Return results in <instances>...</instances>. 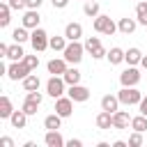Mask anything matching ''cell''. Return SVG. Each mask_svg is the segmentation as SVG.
Returning a JSON list of instances; mask_svg holds the SVG:
<instances>
[{
  "mask_svg": "<svg viewBox=\"0 0 147 147\" xmlns=\"http://www.w3.org/2000/svg\"><path fill=\"white\" fill-rule=\"evenodd\" d=\"M92 28H94V32H99V34H106V37H113V34L117 32V23H115L110 16H106V14H99V16L94 18Z\"/></svg>",
  "mask_w": 147,
  "mask_h": 147,
  "instance_id": "obj_1",
  "label": "cell"
},
{
  "mask_svg": "<svg viewBox=\"0 0 147 147\" xmlns=\"http://www.w3.org/2000/svg\"><path fill=\"white\" fill-rule=\"evenodd\" d=\"M83 53H85V44H80V41H69L67 48L62 51V57H64L69 64H78V62L83 60Z\"/></svg>",
  "mask_w": 147,
  "mask_h": 147,
  "instance_id": "obj_2",
  "label": "cell"
},
{
  "mask_svg": "<svg viewBox=\"0 0 147 147\" xmlns=\"http://www.w3.org/2000/svg\"><path fill=\"white\" fill-rule=\"evenodd\" d=\"M48 41H51V37H48V32L44 28H34L30 32V44H32L34 53H44L48 48Z\"/></svg>",
  "mask_w": 147,
  "mask_h": 147,
  "instance_id": "obj_3",
  "label": "cell"
},
{
  "mask_svg": "<svg viewBox=\"0 0 147 147\" xmlns=\"http://www.w3.org/2000/svg\"><path fill=\"white\" fill-rule=\"evenodd\" d=\"M117 99L122 106H138L142 99V92H138V87H122L117 92Z\"/></svg>",
  "mask_w": 147,
  "mask_h": 147,
  "instance_id": "obj_4",
  "label": "cell"
},
{
  "mask_svg": "<svg viewBox=\"0 0 147 147\" xmlns=\"http://www.w3.org/2000/svg\"><path fill=\"white\" fill-rule=\"evenodd\" d=\"M85 53H90L92 60H101V57L108 55V51L103 48V44H101L99 37H87L85 39Z\"/></svg>",
  "mask_w": 147,
  "mask_h": 147,
  "instance_id": "obj_5",
  "label": "cell"
},
{
  "mask_svg": "<svg viewBox=\"0 0 147 147\" xmlns=\"http://www.w3.org/2000/svg\"><path fill=\"white\" fill-rule=\"evenodd\" d=\"M64 90H67V83H64L62 76H51V78L46 80V94H48V96L57 99V96L64 94Z\"/></svg>",
  "mask_w": 147,
  "mask_h": 147,
  "instance_id": "obj_6",
  "label": "cell"
},
{
  "mask_svg": "<svg viewBox=\"0 0 147 147\" xmlns=\"http://www.w3.org/2000/svg\"><path fill=\"white\" fill-rule=\"evenodd\" d=\"M28 74H32V69L21 60V62H11L9 67H7V78L9 80H23Z\"/></svg>",
  "mask_w": 147,
  "mask_h": 147,
  "instance_id": "obj_7",
  "label": "cell"
},
{
  "mask_svg": "<svg viewBox=\"0 0 147 147\" xmlns=\"http://www.w3.org/2000/svg\"><path fill=\"white\" fill-rule=\"evenodd\" d=\"M138 83H140V71L129 64V67L119 74V85H122V87H136Z\"/></svg>",
  "mask_w": 147,
  "mask_h": 147,
  "instance_id": "obj_8",
  "label": "cell"
},
{
  "mask_svg": "<svg viewBox=\"0 0 147 147\" xmlns=\"http://www.w3.org/2000/svg\"><path fill=\"white\" fill-rule=\"evenodd\" d=\"M74 103H76V101H74L69 94H67V96L62 94V96L55 99V113L62 115V117H71V115H74Z\"/></svg>",
  "mask_w": 147,
  "mask_h": 147,
  "instance_id": "obj_9",
  "label": "cell"
},
{
  "mask_svg": "<svg viewBox=\"0 0 147 147\" xmlns=\"http://www.w3.org/2000/svg\"><path fill=\"white\" fill-rule=\"evenodd\" d=\"M46 69H48L51 76H64V71L69 69V62L64 57H53V60H48Z\"/></svg>",
  "mask_w": 147,
  "mask_h": 147,
  "instance_id": "obj_10",
  "label": "cell"
},
{
  "mask_svg": "<svg viewBox=\"0 0 147 147\" xmlns=\"http://www.w3.org/2000/svg\"><path fill=\"white\" fill-rule=\"evenodd\" d=\"M67 94L76 101V103H85L87 99H90V90L85 87V85H69V90H67Z\"/></svg>",
  "mask_w": 147,
  "mask_h": 147,
  "instance_id": "obj_11",
  "label": "cell"
},
{
  "mask_svg": "<svg viewBox=\"0 0 147 147\" xmlns=\"http://www.w3.org/2000/svg\"><path fill=\"white\" fill-rule=\"evenodd\" d=\"M39 21H41L39 9H25V14L21 18V25H25L28 30H34V28H39Z\"/></svg>",
  "mask_w": 147,
  "mask_h": 147,
  "instance_id": "obj_12",
  "label": "cell"
},
{
  "mask_svg": "<svg viewBox=\"0 0 147 147\" xmlns=\"http://www.w3.org/2000/svg\"><path fill=\"white\" fill-rule=\"evenodd\" d=\"M131 126V115L126 110H115L113 113V129H129Z\"/></svg>",
  "mask_w": 147,
  "mask_h": 147,
  "instance_id": "obj_13",
  "label": "cell"
},
{
  "mask_svg": "<svg viewBox=\"0 0 147 147\" xmlns=\"http://www.w3.org/2000/svg\"><path fill=\"white\" fill-rule=\"evenodd\" d=\"M44 142H46V147H64V145H67V140L62 138V133H60L57 129H53V131H46V136H44Z\"/></svg>",
  "mask_w": 147,
  "mask_h": 147,
  "instance_id": "obj_14",
  "label": "cell"
},
{
  "mask_svg": "<svg viewBox=\"0 0 147 147\" xmlns=\"http://www.w3.org/2000/svg\"><path fill=\"white\" fill-rule=\"evenodd\" d=\"M64 37H67L69 41H80V37H83V25H80V23H67V25H64Z\"/></svg>",
  "mask_w": 147,
  "mask_h": 147,
  "instance_id": "obj_15",
  "label": "cell"
},
{
  "mask_svg": "<svg viewBox=\"0 0 147 147\" xmlns=\"http://www.w3.org/2000/svg\"><path fill=\"white\" fill-rule=\"evenodd\" d=\"M119 99H117V94H106V96H101V110H108V113H115V110H119Z\"/></svg>",
  "mask_w": 147,
  "mask_h": 147,
  "instance_id": "obj_16",
  "label": "cell"
},
{
  "mask_svg": "<svg viewBox=\"0 0 147 147\" xmlns=\"http://www.w3.org/2000/svg\"><path fill=\"white\" fill-rule=\"evenodd\" d=\"M25 57V51H23V44H18V41H14L11 46H9V51H7V60L9 62H21Z\"/></svg>",
  "mask_w": 147,
  "mask_h": 147,
  "instance_id": "obj_17",
  "label": "cell"
},
{
  "mask_svg": "<svg viewBox=\"0 0 147 147\" xmlns=\"http://www.w3.org/2000/svg\"><path fill=\"white\" fill-rule=\"evenodd\" d=\"M28 117H30V115H28V113L21 108V110H14V113H11L9 122H11V126H14V129H25V124H28Z\"/></svg>",
  "mask_w": 147,
  "mask_h": 147,
  "instance_id": "obj_18",
  "label": "cell"
},
{
  "mask_svg": "<svg viewBox=\"0 0 147 147\" xmlns=\"http://www.w3.org/2000/svg\"><path fill=\"white\" fill-rule=\"evenodd\" d=\"M140 60H142V51H140V48L131 46L129 51H124V62H126V64L136 67V64H140Z\"/></svg>",
  "mask_w": 147,
  "mask_h": 147,
  "instance_id": "obj_19",
  "label": "cell"
},
{
  "mask_svg": "<svg viewBox=\"0 0 147 147\" xmlns=\"http://www.w3.org/2000/svg\"><path fill=\"white\" fill-rule=\"evenodd\" d=\"M136 28H138V21L136 18H119V23H117V30L122 32V34H131V32H136Z\"/></svg>",
  "mask_w": 147,
  "mask_h": 147,
  "instance_id": "obj_20",
  "label": "cell"
},
{
  "mask_svg": "<svg viewBox=\"0 0 147 147\" xmlns=\"http://www.w3.org/2000/svg\"><path fill=\"white\" fill-rule=\"evenodd\" d=\"M21 85H23V90H25V92H34V90H39L41 80H39V76H37V74H28V76L21 80Z\"/></svg>",
  "mask_w": 147,
  "mask_h": 147,
  "instance_id": "obj_21",
  "label": "cell"
},
{
  "mask_svg": "<svg viewBox=\"0 0 147 147\" xmlns=\"http://www.w3.org/2000/svg\"><path fill=\"white\" fill-rule=\"evenodd\" d=\"M11 113H14L11 99H9L7 94H2V96H0V119H9V117H11Z\"/></svg>",
  "mask_w": 147,
  "mask_h": 147,
  "instance_id": "obj_22",
  "label": "cell"
},
{
  "mask_svg": "<svg viewBox=\"0 0 147 147\" xmlns=\"http://www.w3.org/2000/svg\"><path fill=\"white\" fill-rule=\"evenodd\" d=\"M96 126L101 129V131H108L110 126H113V113H108V110H101L99 115H96Z\"/></svg>",
  "mask_w": 147,
  "mask_h": 147,
  "instance_id": "obj_23",
  "label": "cell"
},
{
  "mask_svg": "<svg viewBox=\"0 0 147 147\" xmlns=\"http://www.w3.org/2000/svg\"><path fill=\"white\" fill-rule=\"evenodd\" d=\"M62 115H57V113H51V115H46L44 117V129L46 131H53V129H60L62 126Z\"/></svg>",
  "mask_w": 147,
  "mask_h": 147,
  "instance_id": "obj_24",
  "label": "cell"
},
{
  "mask_svg": "<svg viewBox=\"0 0 147 147\" xmlns=\"http://www.w3.org/2000/svg\"><path fill=\"white\" fill-rule=\"evenodd\" d=\"M106 60H108V62H110L113 67H117V64H122V62H124V51H122L119 46H113V48L108 51Z\"/></svg>",
  "mask_w": 147,
  "mask_h": 147,
  "instance_id": "obj_25",
  "label": "cell"
},
{
  "mask_svg": "<svg viewBox=\"0 0 147 147\" xmlns=\"http://www.w3.org/2000/svg\"><path fill=\"white\" fill-rule=\"evenodd\" d=\"M80 76H83V74L76 69V64H71V67L64 71V76H62V78H64V83H67V85H78V83H80Z\"/></svg>",
  "mask_w": 147,
  "mask_h": 147,
  "instance_id": "obj_26",
  "label": "cell"
},
{
  "mask_svg": "<svg viewBox=\"0 0 147 147\" xmlns=\"http://www.w3.org/2000/svg\"><path fill=\"white\" fill-rule=\"evenodd\" d=\"M136 21H138V25L147 28V0H140L136 5Z\"/></svg>",
  "mask_w": 147,
  "mask_h": 147,
  "instance_id": "obj_27",
  "label": "cell"
},
{
  "mask_svg": "<svg viewBox=\"0 0 147 147\" xmlns=\"http://www.w3.org/2000/svg\"><path fill=\"white\" fill-rule=\"evenodd\" d=\"M30 32H32V30H28L25 25H21V28H14V32H11V39H14V41H18V44H25V41H30Z\"/></svg>",
  "mask_w": 147,
  "mask_h": 147,
  "instance_id": "obj_28",
  "label": "cell"
},
{
  "mask_svg": "<svg viewBox=\"0 0 147 147\" xmlns=\"http://www.w3.org/2000/svg\"><path fill=\"white\" fill-rule=\"evenodd\" d=\"M11 7H9V2H0V28H7L9 25V16H11Z\"/></svg>",
  "mask_w": 147,
  "mask_h": 147,
  "instance_id": "obj_29",
  "label": "cell"
},
{
  "mask_svg": "<svg viewBox=\"0 0 147 147\" xmlns=\"http://www.w3.org/2000/svg\"><path fill=\"white\" fill-rule=\"evenodd\" d=\"M67 44H69V39L62 34V37H51V41H48V48H53V51H57V53H62L64 48H67Z\"/></svg>",
  "mask_w": 147,
  "mask_h": 147,
  "instance_id": "obj_30",
  "label": "cell"
},
{
  "mask_svg": "<svg viewBox=\"0 0 147 147\" xmlns=\"http://www.w3.org/2000/svg\"><path fill=\"white\" fill-rule=\"evenodd\" d=\"M131 129L133 131H140V133H145L147 131V115H136V117H131Z\"/></svg>",
  "mask_w": 147,
  "mask_h": 147,
  "instance_id": "obj_31",
  "label": "cell"
},
{
  "mask_svg": "<svg viewBox=\"0 0 147 147\" xmlns=\"http://www.w3.org/2000/svg\"><path fill=\"white\" fill-rule=\"evenodd\" d=\"M83 14L85 16H90V18H96L101 11H99V2H94V0H87L85 5H83Z\"/></svg>",
  "mask_w": 147,
  "mask_h": 147,
  "instance_id": "obj_32",
  "label": "cell"
},
{
  "mask_svg": "<svg viewBox=\"0 0 147 147\" xmlns=\"http://www.w3.org/2000/svg\"><path fill=\"white\" fill-rule=\"evenodd\" d=\"M39 106H41V103H37V101H30V99H25L21 108H23V110H25V113H28V115L32 117V115H37V108H39Z\"/></svg>",
  "mask_w": 147,
  "mask_h": 147,
  "instance_id": "obj_33",
  "label": "cell"
},
{
  "mask_svg": "<svg viewBox=\"0 0 147 147\" xmlns=\"http://www.w3.org/2000/svg\"><path fill=\"white\" fill-rule=\"evenodd\" d=\"M140 145H142V133L140 131H133L129 136V147H140Z\"/></svg>",
  "mask_w": 147,
  "mask_h": 147,
  "instance_id": "obj_34",
  "label": "cell"
},
{
  "mask_svg": "<svg viewBox=\"0 0 147 147\" xmlns=\"http://www.w3.org/2000/svg\"><path fill=\"white\" fill-rule=\"evenodd\" d=\"M9 2V7L14 9V11H23V9H28V0H7Z\"/></svg>",
  "mask_w": 147,
  "mask_h": 147,
  "instance_id": "obj_35",
  "label": "cell"
},
{
  "mask_svg": "<svg viewBox=\"0 0 147 147\" xmlns=\"http://www.w3.org/2000/svg\"><path fill=\"white\" fill-rule=\"evenodd\" d=\"M23 62H25V64H28L32 71L39 67V57H37V55H25V57H23Z\"/></svg>",
  "mask_w": 147,
  "mask_h": 147,
  "instance_id": "obj_36",
  "label": "cell"
},
{
  "mask_svg": "<svg viewBox=\"0 0 147 147\" xmlns=\"http://www.w3.org/2000/svg\"><path fill=\"white\" fill-rule=\"evenodd\" d=\"M25 99H30V101H37V103H41V92L39 90H34V92H25Z\"/></svg>",
  "mask_w": 147,
  "mask_h": 147,
  "instance_id": "obj_37",
  "label": "cell"
},
{
  "mask_svg": "<svg viewBox=\"0 0 147 147\" xmlns=\"http://www.w3.org/2000/svg\"><path fill=\"white\" fill-rule=\"evenodd\" d=\"M0 147H14V140H11L9 136H2V138H0Z\"/></svg>",
  "mask_w": 147,
  "mask_h": 147,
  "instance_id": "obj_38",
  "label": "cell"
},
{
  "mask_svg": "<svg viewBox=\"0 0 147 147\" xmlns=\"http://www.w3.org/2000/svg\"><path fill=\"white\" fill-rule=\"evenodd\" d=\"M51 5H53L55 9H64V7L69 5V0H51Z\"/></svg>",
  "mask_w": 147,
  "mask_h": 147,
  "instance_id": "obj_39",
  "label": "cell"
},
{
  "mask_svg": "<svg viewBox=\"0 0 147 147\" xmlns=\"http://www.w3.org/2000/svg\"><path fill=\"white\" fill-rule=\"evenodd\" d=\"M67 147H83V140L80 138H71V140H67Z\"/></svg>",
  "mask_w": 147,
  "mask_h": 147,
  "instance_id": "obj_40",
  "label": "cell"
},
{
  "mask_svg": "<svg viewBox=\"0 0 147 147\" xmlns=\"http://www.w3.org/2000/svg\"><path fill=\"white\" fill-rule=\"evenodd\" d=\"M138 110H140L142 115H147V96H142V99H140V103H138Z\"/></svg>",
  "mask_w": 147,
  "mask_h": 147,
  "instance_id": "obj_41",
  "label": "cell"
},
{
  "mask_svg": "<svg viewBox=\"0 0 147 147\" xmlns=\"http://www.w3.org/2000/svg\"><path fill=\"white\" fill-rule=\"evenodd\" d=\"M44 0H28V9H39Z\"/></svg>",
  "mask_w": 147,
  "mask_h": 147,
  "instance_id": "obj_42",
  "label": "cell"
},
{
  "mask_svg": "<svg viewBox=\"0 0 147 147\" xmlns=\"http://www.w3.org/2000/svg\"><path fill=\"white\" fill-rule=\"evenodd\" d=\"M7 51H9V44H0V57H7Z\"/></svg>",
  "mask_w": 147,
  "mask_h": 147,
  "instance_id": "obj_43",
  "label": "cell"
},
{
  "mask_svg": "<svg viewBox=\"0 0 147 147\" xmlns=\"http://www.w3.org/2000/svg\"><path fill=\"white\" fill-rule=\"evenodd\" d=\"M126 145H129V142H124V140H115V142H113V147H126Z\"/></svg>",
  "mask_w": 147,
  "mask_h": 147,
  "instance_id": "obj_44",
  "label": "cell"
},
{
  "mask_svg": "<svg viewBox=\"0 0 147 147\" xmlns=\"http://www.w3.org/2000/svg\"><path fill=\"white\" fill-rule=\"evenodd\" d=\"M140 67L147 71V55H142V60H140Z\"/></svg>",
  "mask_w": 147,
  "mask_h": 147,
  "instance_id": "obj_45",
  "label": "cell"
},
{
  "mask_svg": "<svg viewBox=\"0 0 147 147\" xmlns=\"http://www.w3.org/2000/svg\"><path fill=\"white\" fill-rule=\"evenodd\" d=\"M0 2H7V0H0Z\"/></svg>",
  "mask_w": 147,
  "mask_h": 147,
  "instance_id": "obj_46",
  "label": "cell"
},
{
  "mask_svg": "<svg viewBox=\"0 0 147 147\" xmlns=\"http://www.w3.org/2000/svg\"><path fill=\"white\" fill-rule=\"evenodd\" d=\"M85 2H87V0H85Z\"/></svg>",
  "mask_w": 147,
  "mask_h": 147,
  "instance_id": "obj_47",
  "label": "cell"
}]
</instances>
